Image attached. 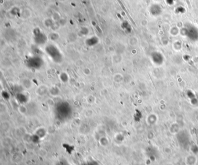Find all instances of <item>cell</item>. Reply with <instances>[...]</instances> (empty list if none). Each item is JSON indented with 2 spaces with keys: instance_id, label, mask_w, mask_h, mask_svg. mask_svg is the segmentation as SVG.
I'll return each mask as SVG.
<instances>
[{
  "instance_id": "cell-4",
  "label": "cell",
  "mask_w": 198,
  "mask_h": 165,
  "mask_svg": "<svg viewBox=\"0 0 198 165\" xmlns=\"http://www.w3.org/2000/svg\"><path fill=\"white\" fill-rule=\"evenodd\" d=\"M175 1L176 0H166V2L169 5H171L175 2Z\"/></svg>"
},
{
  "instance_id": "cell-3",
  "label": "cell",
  "mask_w": 198,
  "mask_h": 165,
  "mask_svg": "<svg viewBox=\"0 0 198 165\" xmlns=\"http://www.w3.org/2000/svg\"><path fill=\"white\" fill-rule=\"evenodd\" d=\"M150 13L154 16H157L161 14L162 13V8L158 4H153L150 7Z\"/></svg>"
},
{
  "instance_id": "cell-2",
  "label": "cell",
  "mask_w": 198,
  "mask_h": 165,
  "mask_svg": "<svg viewBox=\"0 0 198 165\" xmlns=\"http://www.w3.org/2000/svg\"><path fill=\"white\" fill-rule=\"evenodd\" d=\"M151 59L153 63L156 64L157 65L162 64L164 61L163 56L160 53L157 52H155L152 53Z\"/></svg>"
},
{
  "instance_id": "cell-1",
  "label": "cell",
  "mask_w": 198,
  "mask_h": 165,
  "mask_svg": "<svg viewBox=\"0 0 198 165\" xmlns=\"http://www.w3.org/2000/svg\"><path fill=\"white\" fill-rule=\"evenodd\" d=\"M183 35L189 38L193 41H196L198 40V29L195 26L189 25L183 29Z\"/></svg>"
},
{
  "instance_id": "cell-5",
  "label": "cell",
  "mask_w": 198,
  "mask_h": 165,
  "mask_svg": "<svg viewBox=\"0 0 198 165\" xmlns=\"http://www.w3.org/2000/svg\"><path fill=\"white\" fill-rule=\"evenodd\" d=\"M59 2H65V1H66V0H58Z\"/></svg>"
}]
</instances>
